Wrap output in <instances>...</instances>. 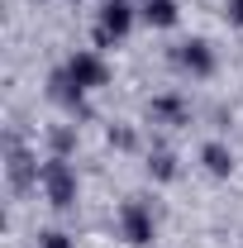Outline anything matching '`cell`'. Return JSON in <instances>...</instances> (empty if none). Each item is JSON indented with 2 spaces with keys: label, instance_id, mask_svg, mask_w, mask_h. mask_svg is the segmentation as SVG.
Returning <instances> with one entry per match:
<instances>
[{
  "label": "cell",
  "instance_id": "6da1fadb",
  "mask_svg": "<svg viewBox=\"0 0 243 248\" xmlns=\"http://www.w3.org/2000/svg\"><path fill=\"white\" fill-rule=\"evenodd\" d=\"M72 77H76V81H95V77H100V67H95L91 58H81V62H72Z\"/></svg>",
  "mask_w": 243,
  "mask_h": 248
}]
</instances>
